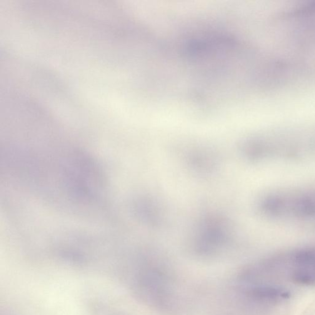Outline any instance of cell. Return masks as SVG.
<instances>
[{
	"mask_svg": "<svg viewBox=\"0 0 315 315\" xmlns=\"http://www.w3.org/2000/svg\"><path fill=\"white\" fill-rule=\"evenodd\" d=\"M259 271L272 281L315 286V246L299 247L267 257Z\"/></svg>",
	"mask_w": 315,
	"mask_h": 315,
	"instance_id": "1",
	"label": "cell"
},
{
	"mask_svg": "<svg viewBox=\"0 0 315 315\" xmlns=\"http://www.w3.org/2000/svg\"><path fill=\"white\" fill-rule=\"evenodd\" d=\"M279 207L286 222L315 226V187L287 189Z\"/></svg>",
	"mask_w": 315,
	"mask_h": 315,
	"instance_id": "2",
	"label": "cell"
}]
</instances>
